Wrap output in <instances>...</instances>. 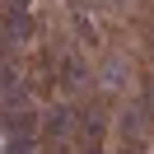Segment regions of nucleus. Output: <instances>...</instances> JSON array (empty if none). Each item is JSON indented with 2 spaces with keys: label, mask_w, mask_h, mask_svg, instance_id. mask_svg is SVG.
Instances as JSON below:
<instances>
[]
</instances>
